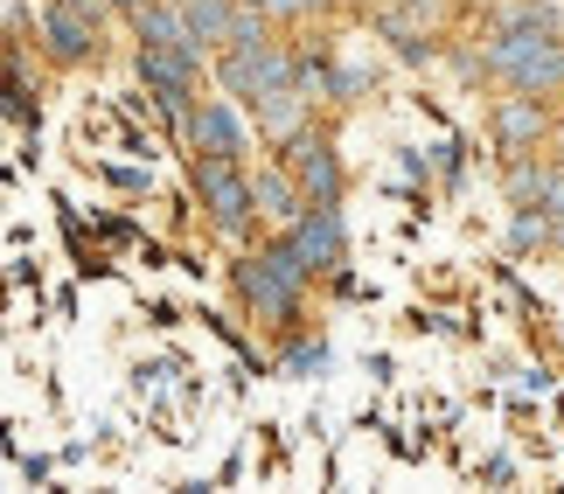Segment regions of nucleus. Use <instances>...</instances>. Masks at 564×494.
<instances>
[{
  "instance_id": "obj_20",
  "label": "nucleus",
  "mask_w": 564,
  "mask_h": 494,
  "mask_svg": "<svg viewBox=\"0 0 564 494\" xmlns=\"http://www.w3.org/2000/svg\"><path fill=\"white\" fill-rule=\"evenodd\" d=\"M167 376H182V355H161V362H140L133 370V391H161Z\"/></svg>"
},
{
  "instance_id": "obj_12",
  "label": "nucleus",
  "mask_w": 564,
  "mask_h": 494,
  "mask_svg": "<svg viewBox=\"0 0 564 494\" xmlns=\"http://www.w3.org/2000/svg\"><path fill=\"white\" fill-rule=\"evenodd\" d=\"M245 175H251V167H245ZM251 209H258V230H286L307 202H300V188H293V175H286L279 161H258V175H251Z\"/></svg>"
},
{
  "instance_id": "obj_29",
  "label": "nucleus",
  "mask_w": 564,
  "mask_h": 494,
  "mask_svg": "<svg viewBox=\"0 0 564 494\" xmlns=\"http://www.w3.org/2000/svg\"><path fill=\"white\" fill-rule=\"evenodd\" d=\"M335 8H341V0H300V14H307V21L314 14H335Z\"/></svg>"
},
{
  "instance_id": "obj_1",
  "label": "nucleus",
  "mask_w": 564,
  "mask_h": 494,
  "mask_svg": "<svg viewBox=\"0 0 564 494\" xmlns=\"http://www.w3.org/2000/svg\"><path fill=\"white\" fill-rule=\"evenodd\" d=\"M188 202L203 209V230H209L224 251L258 244V209H251V175H245V161L188 154Z\"/></svg>"
},
{
  "instance_id": "obj_25",
  "label": "nucleus",
  "mask_w": 564,
  "mask_h": 494,
  "mask_svg": "<svg viewBox=\"0 0 564 494\" xmlns=\"http://www.w3.org/2000/svg\"><path fill=\"white\" fill-rule=\"evenodd\" d=\"M50 474H56V460H50V453H21V481H29V487H42Z\"/></svg>"
},
{
  "instance_id": "obj_30",
  "label": "nucleus",
  "mask_w": 564,
  "mask_h": 494,
  "mask_svg": "<svg viewBox=\"0 0 564 494\" xmlns=\"http://www.w3.org/2000/svg\"><path fill=\"white\" fill-rule=\"evenodd\" d=\"M105 8H112V14H133V8H140V0H105Z\"/></svg>"
},
{
  "instance_id": "obj_6",
  "label": "nucleus",
  "mask_w": 564,
  "mask_h": 494,
  "mask_svg": "<svg viewBox=\"0 0 564 494\" xmlns=\"http://www.w3.org/2000/svg\"><path fill=\"white\" fill-rule=\"evenodd\" d=\"M557 105L564 98H530V91H502L488 105V146L495 154H536V146H551L557 133Z\"/></svg>"
},
{
  "instance_id": "obj_10",
  "label": "nucleus",
  "mask_w": 564,
  "mask_h": 494,
  "mask_svg": "<svg viewBox=\"0 0 564 494\" xmlns=\"http://www.w3.org/2000/svg\"><path fill=\"white\" fill-rule=\"evenodd\" d=\"M321 112V105L300 91V84H272V91H258V98H245V119L258 125V140L265 146H279V140H293L300 125H307Z\"/></svg>"
},
{
  "instance_id": "obj_23",
  "label": "nucleus",
  "mask_w": 564,
  "mask_h": 494,
  "mask_svg": "<svg viewBox=\"0 0 564 494\" xmlns=\"http://www.w3.org/2000/svg\"><path fill=\"white\" fill-rule=\"evenodd\" d=\"M398 167H404L411 182H432V175H440V154H432V146H404V154H398Z\"/></svg>"
},
{
  "instance_id": "obj_11",
  "label": "nucleus",
  "mask_w": 564,
  "mask_h": 494,
  "mask_svg": "<svg viewBox=\"0 0 564 494\" xmlns=\"http://www.w3.org/2000/svg\"><path fill=\"white\" fill-rule=\"evenodd\" d=\"M370 29L390 42V50H398V63H411V70H432V63H440V29H432V21H419L411 8H370Z\"/></svg>"
},
{
  "instance_id": "obj_26",
  "label": "nucleus",
  "mask_w": 564,
  "mask_h": 494,
  "mask_svg": "<svg viewBox=\"0 0 564 494\" xmlns=\"http://www.w3.org/2000/svg\"><path fill=\"white\" fill-rule=\"evenodd\" d=\"M147 320L167 334V328H182V307H175V299H154V307H147Z\"/></svg>"
},
{
  "instance_id": "obj_31",
  "label": "nucleus",
  "mask_w": 564,
  "mask_h": 494,
  "mask_svg": "<svg viewBox=\"0 0 564 494\" xmlns=\"http://www.w3.org/2000/svg\"><path fill=\"white\" fill-rule=\"evenodd\" d=\"M453 8H474V14H481V8H488V0H453Z\"/></svg>"
},
{
  "instance_id": "obj_3",
  "label": "nucleus",
  "mask_w": 564,
  "mask_h": 494,
  "mask_svg": "<svg viewBox=\"0 0 564 494\" xmlns=\"http://www.w3.org/2000/svg\"><path fill=\"white\" fill-rule=\"evenodd\" d=\"M272 161L293 175V188H300V202H341L349 196V167H341V146H335V125L328 119H307L293 140H279L272 146Z\"/></svg>"
},
{
  "instance_id": "obj_21",
  "label": "nucleus",
  "mask_w": 564,
  "mask_h": 494,
  "mask_svg": "<svg viewBox=\"0 0 564 494\" xmlns=\"http://www.w3.org/2000/svg\"><path fill=\"white\" fill-rule=\"evenodd\" d=\"M245 8H258L272 29H300V21H307V14H300V0H245Z\"/></svg>"
},
{
  "instance_id": "obj_16",
  "label": "nucleus",
  "mask_w": 564,
  "mask_h": 494,
  "mask_svg": "<svg viewBox=\"0 0 564 494\" xmlns=\"http://www.w3.org/2000/svg\"><path fill=\"white\" fill-rule=\"evenodd\" d=\"M362 98H377V70H370V63H335L328 84H321V105H335V112H356Z\"/></svg>"
},
{
  "instance_id": "obj_4",
  "label": "nucleus",
  "mask_w": 564,
  "mask_h": 494,
  "mask_svg": "<svg viewBox=\"0 0 564 494\" xmlns=\"http://www.w3.org/2000/svg\"><path fill=\"white\" fill-rule=\"evenodd\" d=\"M105 21H112L105 0H42V56H50L56 70L98 63L105 56Z\"/></svg>"
},
{
  "instance_id": "obj_22",
  "label": "nucleus",
  "mask_w": 564,
  "mask_h": 494,
  "mask_svg": "<svg viewBox=\"0 0 564 494\" xmlns=\"http://www.w3.org/2000/svg\"><path fill=\"white\" fill-rule=\"evenodd\" d=\"M119 146H126V154H140V161H154V154H161V140H154V133H140V119H119Z\"/></svg>"
},
{
  "instance_id": "obj_27",
  "label": "nucleus",
  "mask_w": 564,
  "mask_h": 494,
  "mask_svg": "<svg viewBox=\"0 0 564 494\" xmlns=\"http://www.w3.org/2000/svg\"><path fill=\"white\" fill-rule=\"evenodd\" d=\"M230 481H245V453H230L224 466H216V481H209V487H230Z\"/></svg>"
},
{
  "instance_id": "obj_18",
  "label": "nucleus",
  "mask_w": 564,
  "mask_h": 494,
  "mask_svg": "<svg viewBox=\"0 0 564 494\" xmlns=\"http://www.w3.org/2000/svg\"><path fill=\"white\" fill-rule=\"evenodd\" d=\"M98 182H105V188H119V196H154V161H133V167L98 161Z\"/></svg>"
},
{
  "instance_id": "obj_19",
  "label": "nucleus",
  "mask_w": 564,
  "mask_h": 494,
  "mask_svg": "<svg viewBox=\"0 0 564 494\" xmlns=\"http://www.w3.org/2000/svg\"><path fill=\"white\" fill-rule=\"evenodd\" d=\"M98 244L133 251V244H140V223H133V217H98Z\"/></svg>"
},
{
  "instance_id": "obj_8",
  "label": "nucleus",
  "mask_w": 564,
  "mask_h": 494,
  "mask_svg": "<svg viewBox=\"0 0 564 494\" xmlns=\"http://www.w3.org/2000/svg\"><path fill=\"white\" fill-rule=\"evenodd\" d=\"M286 244L307 265V278H328L335 265H349V217H341V202H307L286 223Z\"/></svg>"
},
{
  "instance_id": "obj_24",
  "label": "nucleus",
  "mask_w": 564,
  "mask_h": 494,
  "mask_svg": "<svg viewBox=\"0 0 564 494\" xmlns=\"http://www.w3.org/2000/svg\"><path fill=\"white\" fill-rule=\"evenodd\" d=\"M474 481H481V487H509L516 481V460L509 453H488L481 466H474Z\"/></svg>"
},
{
  "instance_id": "obj_9",
  "label": "nucleus",
  "mask_w": 564,
  "mask_h": 494,
  "mask_svg": "<svg viewBox=\"0 0 564 494\" xmlns=\"http://www.w3.org/2000/svg\"><path fill=\"white\" fill-rule=\"evenodd\" d=\"M502 196L509 209H544V217H557L564 209V161L557 154H509L502 161Z\"/></svg>"
},
{
  "instance_id": "obj_2",
  "label": "nucleus",
  "mask_w": 564,
  "mask_h": 494,
  "mask_svg": "<svg viewBox=\"0 0 564 494\" xmlns=\"http://www.w3.org/2000/svg\"><path fill=\"white\" fill-rule=\"evenodd\" d=\"M481 70L502 91L564 98V29H502L481 35Z\"/></svg>"
},
{
  "instance_id": "obj_7",
  "label": "nucleus",
  "mask_w": 564,
  "mask_h": 494,
  "mask_svg": "<svg viewBox=\"0 0 564 494\" xmlns=\"http://www.w3.org/2000/svg\"><path fill=\"white\" fill-rule=\"evenodd\" d=\"M175 146H182V154H224V161H245V154H251V125L237 119V105H230V98H203V91H195V98H188V112H182Z\"/></svg>"
},
{
  "instance_id": "obj_15",
  "label": "nucleus",
  "mask_w": 564,
  "mask_h": 494,
  "mask_svg": "<svg viewBox=\"0 0 564 494\" xmlns=\"http://www.w3.org/2000/svg\"><path fill=\"white\" fill-rule=\"evenodd\" d=\"M133 42H154V50H188V35H182V14H175V0H140L133 14ZM209 63V56H203Z\"/></svg>"
},
{
  "instance_id": "obj_13",
  "label": "nucleus",
  "mask_w": 564,
  "mask_h": 494,
  "mask_svg": "<svg viewBox=\"0 0 564 494\" xmlns=\"http://www.w3.org/2000/svg\"><path fill=\"white\" fill-rule=\"evenodd\" d=\"M175 14H182L188 50H195V56H216V50L230 42V14H237V0H175Z\"/></svg>"
},
{
  "instance_id": "obj_28",
  "label": "nucleus",
  "mask_w": 564,
  "mask_h": 494,
  "mask_svg": "<svg viewBox=\"0 0 564 494\" xmlns=\"http://www.w3.org/2000/svg\"><path fill=\"white\" fill-rule=\"evenodd\" d=\"M370 376H377V383H390V376H398V362H390V349H377V355H370Z\"/></svg>"
},
{
  "instance_id": "obj_17",
  "label": "nucleus",
  "mask_w": 564,
  "mask_h": 494,
  "mask_svg": "<svg viewBox=\"0 0 564 494\" xmlns=\"http://www.w3.org/2000/svg\"><path fill=\"white\" fill-rule=\"evenodd\" d=\"M544 244H557L551 217H544V209H516V223H509V257H530V251H544Z\"/></svg>"
},
{
  "instance_id": "obj_5",
  "label": "nucleus",
  "mask_w": 564,
  "mask_h": 494,
  "mask_svg": "<svg viewBox=\"0 0 564 494\" xmlns=\"http://www.w3.org/2000/svg\"><path fill=\"white\" fill-rule=\"evenodd\" d=\"M209 77L224 84V98H258V91H272V84H293V42H224V50L209 56Z\"/></svg>"
},
{
  "instance_id": "obj_14",
  "label": "nucleus",
  "mask_w": 564,
  "mask_h": 494,
  "mask_svg": "<svg viewBox=\"0 0 564 494\" xmlns=\"http://www.w3.org/2000/svg\"><path fill=\"white\" fill-rule=\"evenodd\" d=\"M328 362H335V349H328V334H286L279 341V355H272V370L279 376H293V383H307V376H328Z\"/></svg>"
}]
</instances>
